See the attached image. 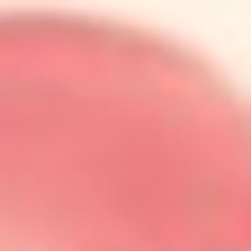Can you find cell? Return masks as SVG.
<instances>
[{
	"mask_svg": "<svg viewBox=\"0 0 251 251\" xmlns=\"http://www.w3.org/2000/svg\"><path fill=\"white\" fill-rule=\"evenodd\" d=\"M0 251H251V99L179 36L0 9Z\"/></svg>",
	"mask_w": 251,
	"mask_h": 251,
	"instance_id": "1",
	"label": "cell"
}]
</instances>
